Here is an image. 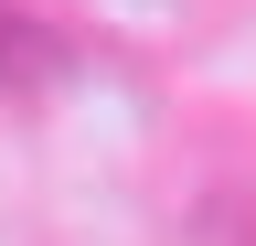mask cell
Returning a JSON list of instances; mask_svg holds the SVG:
<instances>
[{
	"label": "cell",
	"mask_w": 256,
	"mask_h": 246,
	"mask_svg": "<svg viewBox=\"0 0 256 246\" xmlns=\"http://www.w3.org/2000/svg\"><path fill=\"white\" fill-rule=\"evenodd\" d=\"M43 65H54V33H43L32 11H11V0H0V86H32Z\"/></svg>",
	"instance_id": "cell-1"
}]
</instances>
